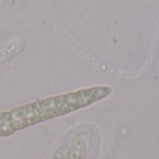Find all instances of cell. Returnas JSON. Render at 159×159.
I'll use <instances>...</instances> for the list:
<instances>
[{
    "label": "cell",
    "mask_w": 159,
    "mask_h": 159,
    "mask_svg": "<svg viewBox=\"0 0 159 159\" xmlns=\"http://www.w3.org/2000/svg\"><path fill=\"white\" fill-rule=\"evenodd\" d=\"M32 104H33V108H34V111L37 117L38 122L46 121L48 119V112H47V108H46L44 100L36 101V102H33Z\"/></svg>",
    "instance_id": "277c9868"
},
{
    "label": "cell",
    "mask_w": 159,
    "mask_h": 159,
    "mask_svg": "<svg viewBox=\"0 0 159 159\" xmlns=\"http://www.w3.org/2000/svg\"><path fill=\"white\" fill-rule=\"evenodd\" d=\"M16 131L11 115L4 111L0 113V137H7Z\"/></svg>",
    "instance_id": "7a4b0ae2"
},
{
    "label": "cell",
    "mask_w": 159,
    "mask_h": 159,
    "mask_svg": "<svg viewBox=\"0 0 159 159\" xmlns=\"http://www.w3.org/2000/svg\"><path fill=\"white\" fill-rule=\"evenodd\" d=\"M54 102H55L56 107L59 110L61 116H64V115L70 113V110H69V106H68V103H67V101H66L65 94L55 96L54 97Z\"/></svg>",
    "instance_id": "52a82bcc"
},
{
    "label": "cell",
    "mask_w": 159,
    "mask_h": 159,
    "mask_svg": "<svg viewBox=\"0 0 159 159\" xmlns=\"http://www.w3.org/2000/svg\"><path fill=\"white\" fill-rule=\"evenodd\" d=\"M65 97H66V101H67V103H68V106H69V110H70V112H73V111L78 110V109L80 108V106H79V104H78V102H77V99H76V96H75V92L67 93V94H65Z\"/></svg>",
    "instance_id": "9c48e42d"
},
{
    "label": "cell",
    "mask_w": 159,
    "mask_h": 159,
    "mask_svg": "<svg viewBox=\"0 0 159 159\" xmlns=\"http://www.w3.org/2000/svg\"><path fill=\"white\" fill-rule=\"evenodd\" d=\"M20 107H21V110H22L23 115L25 116L28 127L38 123V120H37V117H36V116L34 114L32 103H26V104H24V105H22Z\"/></svg>",
    "instance_id": "5b68a950"
},
{
    "label": "cell",
    "mask_w": 159,
    "mask_h": 159,
    "mask_svg": "<svg viewBox=\"0 0 159 159\" xmlns=\"http://www.w3.org/2000/svg\"><path fill=\"white\" fill-rule=\"evenodd\" d=\"M69 152V146L67 144H61L57 148L50 159H67Z\"/></svg>",
    "instance_id": "ba28073f"
},
{
    "label": "cell",
    "mask_w": 159,
    "mask_h": 159,
    "mask_svg": "<svg viewBox=\"0 0 159 159\" xmlns=\"http://www.w3.org/2000/svg\"><path fill=\"white\" fill-rule=\"evenodd\" d=\"M44 102H45V105H46V108H47L48 119L61 116L60 112L56 107V104H55V102H54V97H48V98L45 99Z\"/></svg>",
    "instance_id": "8992f818"
},
{
    "label": "cell",
    "mask_w": 159,
    "mask_h": 159,
    "mask_svg": "<svg viewBox=\"0 0 159 159\" xmlns=\"http://www.w3.org/2000/svg\"><path fill=\"white\" fill-rule=\"evenodd\" d=\"M9 113L11 115L16 130H20V129H23L28 127L25 116L23 115V112H22L20 106L12 109L11 111H9Z\"/></svg>",
    "instance_id": "3957f363"
},
{
    "label": "cell",
    "mask_w": 159,
    "mask_h": 159,
    "mask_svg": "<svg viewBox=\"0 0 159 159\" xmlns=\"http://www.w3.org/2000/svg\"><path fill=\"white\" fill-rule=\"evenodd\" d=\"M75 93L78 104L81 108V107L89 105L95 102H98L101 99L105 98L110 93V89L103 88V87H98V88L81 89Z\"/></svg>",
    "instance_id": "6da1fadb"
}]
</instances>
